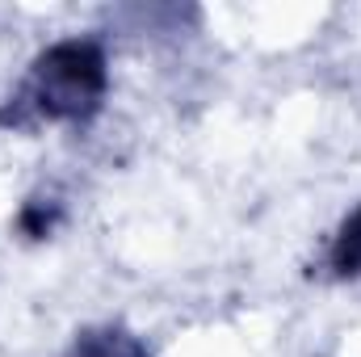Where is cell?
I'll return each mask as SVG.
<instances>
[{
  "label": "cell",
  "mask_w": 361,
  "mask_h": 357,
  "mask_svg": "<svg viewBox=\"0 0 361 357\" xmlns=\"http://www.w3.org/2000/svg\"><path fill=\"white\" fill-rule=\"evenodd\" d=\"M63 357H152V349L126 324H89L72 337Z\"/></svg>",
  "instance_id": "2"
},
{
  "label": "cell",
  "mask_w": 361,
  "mask_h": 357,
  "mask_svg": "<svg viewBox=\"0 0 361 357\" xmlns=\"http://www.w3.org/2000/svg\"><path fill=\"white\" fill-rule=\"evenodd\" d=\"M109 92V55L97 38H59L34 55L25 80L0 105V126L68 122L80 126L101 114Z\"/></svg>",
  "instance_id": "1"
},
{
  "label": "cell",
  "mask_w": 361,
  "mask_h": 357,
  "mask_svg": "<svg viewBox=\"0 0 361 357\" xmlns=\"http://www.w3.org/2000/svg\"><path fill=\"white\" fill-rule=\"evenodd\" d=\"M59 223H63V202H59V193H34V198H25L21 210H17V236L30 240V244L51 240V236L59 231Z\"/></svg>",
  "instance_id": "4"
},
{
  "label": "cell",
  "mask_w": 361,
  "mask_h": 357,
  "mask_svg": "<svg viewBox=\"0 0 361 357\" xmlns=\"http://www.w3.org/2000/svg\"><path fill=\"white\" fill-rule=\"evenodd\" d=\"M324 269H328L332 282H357L361 277V202L332 231L328 253H324Z\"/></svg>",
  "instance_id": "3"
}]
</instances>
